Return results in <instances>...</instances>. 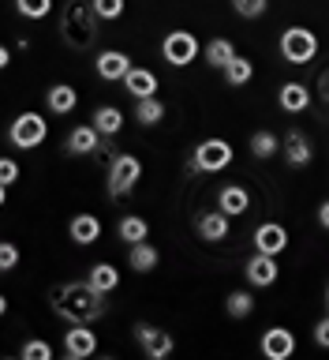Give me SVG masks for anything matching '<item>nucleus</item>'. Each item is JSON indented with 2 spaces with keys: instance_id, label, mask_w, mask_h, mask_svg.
<instances>
[{
  "instance_id": "nucleus-1",
  "label": "nucleus",
  "mask_w": 329,
  "mask_h": 360,
  "mask_svg": "<svg viewBox=\"0 0 329 360\" xmlns=\"http://www.w3.org/2000/svg\"><path fill=\"white\" fill-rule=\"evenodd\" d=\"M105 292H98L90 281H67L53 292V311L67 323H94L105 311Z\"/></svg>"
},
{
  "instance_id": "nucleus-2",
  "label": "nucleus",
  "mask_w": 329,
  "mask_h": 360,
  "mask_svg": "<svg viewBox=\"0 0 329 360\" xmlns=\"http://www.w3.org/2000/svg\"><path fill=\"white\" fill-rule=\"evenodd\" d=\"M49 139V120L41 117V112H19L15 120H11L8 128V143L15 146V150H34V146H41Z\"/></svg>"
},
{
  "instance_id": "nucleus-3",
  "label": "nucleus",
  "mask_w": 329,
  "mask_h": 360,
  "mask_svg": "<svg viewBox=\"0 0 329 360\" xmlns=\"http://www.w3.org/2000/svg\"><path fill=\"white\" fill-rule=\"evenodd\" d=\"M232 165V143L229 139H202L191 154V173H221Z\"/></svg>"
},
{
  "instance_id": "nucleus-4",
  "label": "nucleus",
  "mask_w": 329,
  "mask_h": 360,
  "mask_svg": "<svg viewBox=\"0 0 329 360\" xmlns=\"http://www.w3.org/2000/svg\"><path fill=\"white\" fill-rule=\"evenodd\" d=\"M139 180H142V162L139 158L135 154H116L112 158V165H109V195L112 199L131 195Z\"/></svg>"
},
{
  "instance_id": "nucleus-5",
  "label": "nucleus",
  "mask_w": 329,
  "mask_h": 360,
  "mask_svg": "<svg viewBox=\"0 0 329 360\" xmlns=\"http://www.w3.org/2000/svg\"><path fill=\"white\" fill-rule=\"evenodd\" d=\"M281 56H285L288 64H311L314 56H318V38H314V30L288 27L281 34Z\"/></svg>"
},
{
  "instance_id": "nucleus-6",
  "label": "nucleus",
  "mask_w": 329,
  "mask_h": 360,
  "mask_svg": "<svg viewBox=\"0 0 329 360\" xmlns=\"http://www.w3.org/2000/svg\"><path fill=\"white\" fill-rule=\"evenodd\" d=\"M199 53H202V45H199V38H195L191 30H168L165 41H161V56H165V60L173 64V68L195 64Z\"/></svg>"
},
{
  "instance_id": "nucleus-7",
  "label": "nucleus",
  "mask_w": 329,
  "mask_h": 360,
  "mask_svg": "<svg viewBox=\"0 0 329 360\" xmlns=\"http://www.w3.org/2000/svg\"><path fill=\"white\" fill-rule=\"evenodd\" d=\"M135 342H139V349H142L146 356H154V360H161V356H168L176 349L173 334L161 330V326H150V323L135 326Z\"/></svg>"
},
{
  "instance_id": "nucleus-8",
  "label": "nucleus",
  "mask_w": 329,
  "mask_h": 360,
  "mask_svg": "<svg viewBox=\"0 0 329 360\" xmlns=\"http://www.w3.org/2000/svg\"><path fill=\"white\" fill-rule=\"evenodd\" d=\"M64 353L72 360H86L98 353V334L90 330V323H72V330L64 334Z\"/></svg>"
},
{
  "instance_id": "nucleus-9",
  "label": "nucleus",
  "mask_w": 329,
  "mask_h": 360,
  "mask_svg": "<svg viewBox=\"0 0 329 360\" xmlns=\"http://www.w3.org/2000/svg\"><path fill=\"white\" fill-rule=\"evenodd\" d=\"M243 274L247 281H251L255 289H266V285H274V281L281 278V266H277V255H266V252H255L251 259H247V266H243Z\"/></svg>"
},
{
  "instance_id": "nucleus-10",
  "label": "nucleus",
  "mask_w": 329,
  "mask_h": 360,
  "mask_svg": "<svg viewBox=\"0 0 329 360\" xmlns=\"http://www.w3.org/2000/svg\"><path fill=\"white\" fill-rule=\"evenodd\" d=\"M258 345H262L266 360H288L292 353H296V334L285 330V326H269Z\"/></svg>"
},
{
  "instance_id": "nucleus-11",
  "label": "nucleus",
  "mask_w": 329,
  "mask_h": 360,
  "mask_svg": "<svg viewBox=\"0 0 329 360\" xmlns=\"http://www.w3.org/2000/svg\"><path fill=\"white\" fill-rule=\"evenodd\" d=\"M94 68H98V75L105 79V83H123V75H128L135 64H131V56H128V53H120V49H105V53H98Z\"/></svg>"
},
{
  "instance_id": "nucleus-12",
  "label": "nucleus",
  "mask_w": 329,
  "mask_h": 360,
  "mask_svg": "<svg viewBox=\"0 0 329 360\" xmlns=\"http://www.w3.org/2000/svg\"><path fill=\"white\" fill-rule=\"evenodd\" d=\"M288 248V229L281 221H262L255 229V252H266V255H281Z\"/></svg>"
},
{
  "instance_id": "nucleus-13",
  "label": "nucleus",
  "mask_w": 329,
  "mask_h": 360,
  "mask_svg": "<svg viewBox=\"0 0 329 360\" xmlns=\"http://www.w3.org/2000/svg\"><path fill=\"white\" fill-rule=\"evenodd\" d=\"M101 135L94 124H79V128L67 131V154H75V158H86V154H98L101 150Z\"/></svg>"
},
{
  "instance_id": "nucleus-14",
  "label": "nucleus",
  "mask_w": 329,
  "mask_h": 360,
  "mask_svg": "<svg viewBox=\"0 0 329 360\" xmlns=\"http://www.w3.org/2000/svg\"><path fill=\"white\" fill-rule=\"evenodd\" d=\"M75 105H79V90H75L72 83H56V86L45 90V109L56 112V117L75 112Z\"/></svg>"
},
{
  "instance_id": "nucleus-15",
  "label": "nucleus",
  "mask_w": 329,
  "mask_h": 360,
  "mask_svg": "<svg viewBox=\"0 0 329 360\" xmlns=\"http://www.w3.org/2000/svg\"><path fill=\"white\" fill-rule=\"evenodd\" d=\"M217 207L229 214V218H240V214L251 210V191H247L243 184H224L217 191Z\"/></svg>"
},
{
  "instance_id": "nucleus-16",
  "label": "nucleus",
  "mask_w": 329,
  "mask_h": 360,
  "mask_svg": "<svg viewBox=\"0 0 329 360\" xmlns=\"http://www.w3.org/2000/svg\"><path fill=\"white\" fill-rule=\"evenodd\" d=\"M123 90H128V94L139 101V98H154L157 94V75L150 72V68H139L135 64L128 75H123Z\"/></svg>"
},
{
  "instance_id": "nucleus-17",
  "label": "nucleus",
  "mask_w": 329,
  "mask_h": 360,
  "mask_svg": "<svg viewBox=\"0 0 329 360\" xmlns=\"http://www.w3.org/2000/svg\"><path fill=\"white\" fill-rule=\"evenodd\" d=\"M281 150H285V162L296 165V169L311 165V158H314V150H311V143H307V135H303V131H288L285 143H281Z\"/></svg>"
},
{
  "instance_id": "nucleus-18",
  "label": "nucleus",
  "mask_w": 329,
  "mask_h": 360,
  "mask_svg": "<svg viewBox=\"0 0 329 360\" xmlns=\"http://www.w3.org/2000/svg\"><path fill=\"white\" fill-rule=\"evenodd\" d=\"M67 233H72L75 244L90 248V244L101 240V218H94V214H75L72 225H67Z\"/></svg>"
},
{
  "instance_id": "nucleus-19",
  "label": "nucleus",
  "mask_w": 329,
  "mask_h": 360,
  "mask_svg": "<svg viewBox=\"0 0 329 360\" xmlns=\"http://www.w3.org/2000/svg\"><path fill=\"white\" fill-rule=\"evenodd\" d=\"M195 229H199V236H202L206 244H217V240H224V236H229V214H224L221 207L210 210V214H202Z\"/></svg>"
},
{
  "instance_id": "nucleus-20",
  "label": "nucleus",
  "mask_w": 329,
  "mask_h": 360,
  "mask_svg": "<svg viewBox=\"0 0 329 360\" xmlns=\"http://www.w3.org/2000/svg\"><path fill=\"white\" fill-rule=\"evenodd\" d=\"M86 281H90L98 292H105V297H109V292L120 289V270L112 266V263H94V266L86 270Z\"/></svg>"
},
{
  "instance_id": "nucleus-21",
  "label": "nucleus",
  "mask_w": 329,
  "mask_h": 360,
  "mask_svg": "<svg viewBox=\"0 0 329 360\" xmlns=\"http://www.w3.org/2000/svg\"><path fill=\"white\" fill-rule=\"evenodd\" d=\"M277 101H281V109H285V112H303L311 105V90L303 83H285L277 90Z\"/></svg>"
},
{
  "instance_id": "nucleus-22",
  "label": "nucleus",
  "mask_w": 329,
  "mask_h": 360,
  "mask_svg": "<svg viewBox=\"0 0 329 360\" xmlns=\"http://www.w3.org/2000/svg\"><path fill=\"white\" fill-rule=\"evenodd\" d=\"M128 263H131V270H139V274H150V270H157V263H161V255H157V248L150 240H139V244H131Z\"/></svg>"
},
{
  "instance_id": "nucleus-23",
  "label": "nucleus",
  "mask_w": 329,
  "mask_h": 360,
  "mask_svg": "<svg viewBox=\"0 0 329 360\" xmlns=\"http://www.w3.org/2000/svg\"><path fill=\"white\" fill-rule=\"evenodd\" d=\"M90 124H94V128L105 135V139H116L120 128H123V112H120L116 105H101V109L94 112V120H90Z\"/></svg>"
},
{
  "instance_id": "nucleus-24",
  "label": "nucleus",
  "mask_w": 329,
  "mask_h": 360,
  "mask_svg": "<svg viewBox=\"0 0 329 360\" xmlns=\"http://www.w3.org/2000/svg\"><path fill=\"white\" fill-rule=\"evenodd\" d=\"M135 120L142 124V128H154V124H161L165 120V101L161 98H139L135 101Z\"/></svg>"
},
{
  "instance_id": "nucleus-25",
  "label": "nucleus",
  "mask_w": 329,
  "mask_h": 360,
  "mask_svg": "<svg viewBox=\"0 0 329 360\" xmlns=\"http://www.w3.org/2000/svg\"><path fill=\"white\" fill-rule=\"evenodd\" d=\"M251 79H255V64L247 60V56L236 53L229 60V68H224V83H229V86H247Z\"/></svg>"
},
{
  "instance_id": "nucleus-26",
  "label": "nucleus",
  "mask_w": 329,
  "mask_h": 360,
  "mask_svg": "<svg viewBox=\"0 0 329 360\" xmlns=\"http://www.w3.org/2000/svg\"><path fill=\"white\" fill-rule=\"evenodd\" d=\"M120 240L123 244H139V240H150V225H146V218H139V214H128V218L120 221Z\"/></svg>"
},
{
  "instance_id": "nucleus-27",
  "label": "nucleus",
  "mask_w": 329,
  "mask_h": 360,
  "mask_svg": "<svg viewBox=\"0 0 329 360\" xmlns=\"http://www.w3.org/2000/svg\"><path fill=\"white\" fill-rule=\"evenodd\" d=\"M232 56H236V45H232L229 38H213V41L206 45V64H210V68H221V72H224Z\"/></svg>"
},
{
  "instance_id": "nucleus-28",
  "label": "nucleus",
  "mask_w": 329,
  "mask_h": 360,
  "mask_svg": "<svg viewBox=\"0 0 329 360\" xmlns=\"http://www.w3.org/2000/svg\"><path fill=\"white\" fill-rule=\"evenodd\" d=\"M224 311H229L232 319H247V315L255 311V297L243 289H236V292H229V300H224Z\"/></svg>"
},
{
  "instance_id": "nucleus-29",
  "label": "nucleus",
  "mask_w": 329,
  "mask_h": 360,
  "mask_svg": "<svg viewBox=\"0 0 329 360\" xmlns=\"http://www.w3.org/2000/svg\"><path fill=\"white\" fill-rule=\"evenodd\" d=\"M277 150H281V139L274 131H255L251 135V154L255 158H274Z\"/></svg>"
},
{
  "instance_id": "nucleus-30",
  "label": "nucleus",
  "mask_w": 329,
  "mask_h": 360,
  "mask_svg": "<svg viewBox=\"0 0 329 360\" xmlns=\"http://www.w3.org/2000/svg\"><path fill=\"white\" fill-rule=\"evenodd\" d=\"M15 11L22 19H49L53 15V0H15Z\"/></svg>"
},
{
  "instance_id": "nucleus-31",
  "label": "nucleus",
  "mask_w": 329,
  "mask_h": 360,
  "mask_svg": "<svg viewBox=\"0 0 329 360\" xmlns=\"http://www.w3.org/2000/svg\"><path fill=\"white\" fill-rule=\"evenodd\" d=\"M90 8H94V15H98V19L116 22V19L123 15V8H128V0H90Z\"/></svg>"
},
{
  "instance_id": "nucleus-32",
  "label": "nucleus",
  "mask_w": 329,
  "mask_h": 360,
  "mask_svg": "<svg viewBox=\"0 0 329 360\" xmlns=\"http://www.w3.org/2000/svg\"><path fill=\"white\" fill-rule=\"evenodd\" d=\"M19 356L22 360H53V345L41 342V338H30V342H22Z\"/></svg>"
},
{
  "instance_id": "nucleus-33",
  "label": "nucleus",
  "mask_w": 329,
  "mask_h": 360,
  "mask_svg": "<svg viewBox=\"0 0 329 360\" xmlns=\"http://www.w3.org/2000/svg\"><path fill=\"white\" fill-rule=\"evenodd\" d=\"M232 8H236V15H243V19H258V15H266L269 0H232Z\"/></svg>"
},
{
  "instance_id": "nucleus-34",
  "label": "nucleus",
  "mask_w": 329,
  "mask_h": 360,
  "mask_svg": "<svg viewBox=\"0 0 329 360\" xmlns=\"http://www.w3.org/2000/svg\"><path fill=\"white\" fill-rule=\"evenodd\" d=\"M19 266V248L11 240H0V274H11Z\"/></svg>"
},
{
  "instance_id": "nucleus-35",
  "label": "nucleus",
  "mask_w": 329,
  "mask_h": 360,
  "mask_svg": "<svg viewBox=\"0 0 329 360\" xmlns=\"http://www.w3.org/2000/svg\"><path fill=\"white\" fill-rule=\"evenodd\" d=\"M15 180H19V162H15V158H0V184H15Z\"/></svg>"
},
{
  "instance_id": "nucleus-36",
  "label": "nucleus",
  "mask_w": 329,
  "mask_h": 360,
  "mask_svg": "<svg viewBox=\"0 0 329 360\" xmlns=\"http://www.w3.org/2000/svg\"><path fill=\"white\" fill-rule=\"evenodd\" d=\"M314 342H318L322 349H329V315H325L318 326H314Z\"/></svg>"
},
{
  "instance_id": "nucleus-37",
  "label": "nucleus",
  "mask_w": 329,
  "mask_h": 360,
  "mask_svg": "<svg viewBox=\"0 0 329 360\" xmlns=\"http://www.w3.org/2000/svg\"><path fill=\"white\" fill-rule=\"evenodd\" d=\"M318 221H322V229H329V199L318 207Z\"/></svg>"
},
{
  "instance_id": "nucleus-38",
  "label": "nucleus",
  "mask_w": 329,
  "mask_h": 360,
  "mask_svg": "<svg viewBox=\"0 0 329 360\" xmlns=\"http://www.w3.org/2000/svg\"><path fill=\"white\" fill-rule=\"evenodd\" d=\"M8 64H11V49H8V45H0V72H4Z\"/></svg>"
},
{
  "instance_id": "nucleus-39",
  "label": "nucleus",
  "mask_w": 329,
  "mask_h": 360,
  "mask_svg": "<svg viewBox=\"0 0 329 360\" xmlns=\"http://www.w3.org/2000/svg\"><path fill=\"white\" fill-rule=\"evenodd\" d=\"M318 86H322V98L329 101V72H322V79H318Z\"/></svg>"
},
{
  "instance_id": "nucleus-40",
  "label": "nucleus",
  "mask_w": 329,
  "mask_h": 360,
  "mask_svg": "<svg viewBox=\"0 0 329 360\" xmlns=\"http://www.w3.org/2000/svg\"><path fill=\"white\" fill-rule=\"evenodd\" d=\"M4 315H8V297L0 292V319H4Z\"/></svg>"
},
{
  "instance_id": "nucleus-41",
  "label": "nucleus",
  "mask_w": 329,
  "mask_h": 360,
  "mask_svg": "<svg viewBox=\"0 0 329 360\" xmlns=\"http://www.w3.org/2000/svg\"><path fill=\"white\" fill-rule=\"evenodd\" d=\"M8 202V184H0V207Z\"/></svg>"
},
{
  "instance_id": "nucleus-42",
  "label": "nucleus",
  "mask_w": 329,
  "mask_h": 360,
  "mask_svg": "<svg viewBox=\"0 0 329 360\" xmlns=\"http://www.w3.org/2000/svg\"><path fill=\"white\" fill-rule=\"evenodd\" d=\"M325 304H329V289H325Z\"/></svg>"
}]
</instances>
